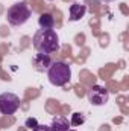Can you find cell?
Instances as JSON below:
<instances>
[{
    "label": "cell",
    "mask_w": 129,
    "mask_h": 131,
    "mask_svg": "<svg viewBox=\"0 0 129 131\" xmlns=\"http://www.w3.org/2000/svg\"><path fill=\"white\" fill-rule=\"evenodd\" d=\"M33 47L38 53L50 55L59 49V38L53 29H40L33 35Z\"/></svg>",
    "instance_id": "6da1fadb"
},
{
    "label": "cell",
    "mask_w": 129,
    "mask_h": 131,
    "mask_svg": "<svg viewBox=\"0 0 129 131\" xmlns=\"http://www.w3.org/2000/svg\"><path fill=\"white\" fill-rule=\"evenodd\" d=\"M47 76H49V81H50L52 85L62 87V85H65L70 81V78H71L70 66L62 63V61H55V63H52L50 67H49Z\"/></svg>",
    "instance_id": "7a4b0ae2"
},
{
    "label": "cell",
    "mask_w": 129,
    "mask_h": 131,
    "mask_svg": "<svg viewBox=\"0 0 129 131\" xmlns=\"http://www.w3.org/2000/svg\"><path fill=\"white\" fill-rule=\"evenodd\" d=\"M31 17V9L28 8V5L24 2H18L15 5H12L9 9H8V14H6V18H8V23L12 25V26H21L24 25Z\"/></svg>",
    "instance_id": "3957f363"
},
{
    "label": "cell",
    "mask_w": 129,
    "mask_h": 131,
    "mask_svg": "<svg viewBox=\"0 0 129 131\" xmlns=\"http://www.w3.org/2000/svg\"><path fill=\"white\" fill-rule=\"evenodd\" d=\"M20 107V98L14 93H2L0 95V113L2 114H14Z\"/></svg>",
    "instance_id": "277c9868"
},
{
    "label": "cell",
    "mask_w": 129,
    "mask_h": 131,
    "mask_svg": "<svg viewBox=\"0 0 129 131\" xmlns=\"http://www.w3.org/2000/svg\"><path fill=\"white\" fill-rule=\"evenodd\" d=\"M108 99H109V92L102 85H93L88 92V101L91 105H96V107L105 105Z\"/></svg>",
    "instance_id": "5b68a950"
},
{
    "label": "cell",
    "mask_w": 129,
    "mask_h": 131,
    "mask_svg": "<svg viewBox=\"0 0 129 131\" xmlns=\"http://www.w3.org/2000/svg\"><path fill=\"white\" fill-rule=\"evenodd\" d=\"M50 64H52L50 55H46V53H36L35 58H33V67H35L36 72H46V70H49Z\"/></svg>",
    "instance_id": "8992f818"
},
{
    "label": "cell",
    "mask_w": 129,
    "mask_h": 131,
    "mask_svg": "<svg viewBox=\"0 0 129 131\" xmlns=\"http://www.w3.org/2000/svg\"><path fill=\"white\" fill-rule=\"evenodd\" d=\"M87 12V6L82 3H73L70 6V20L71 21H78L81 20Z\"/></svg>",
    "instance_id": "52a82bcc"
},
{
    "label": "cell",
    "mask_w": 129,
    "mask_h": 131,
    "mask_svg": "<svg viewBox=\"0 0 129 131\" xmlns=\"http://www.w3.org/2000/svg\"><path fill=\"white\" fill-rule=\"evenodd\" d=\"M50 130L52 131H68L70 130V124H68V121H67L65 117L56 116V117H53V121H52Z\"/></svg>",
    "instance_id": "ba28073f"
},
{
    "label": "cell",
    "mask_w": 129,
    "mask_h": 131,
    "mask_svg": "<svg viewBox=\"0 0 129 131\" xmlns=\"http://www.w3.org/2000/svg\"><path fill=\"white\" fill-rule=\"evenodd\" d=\"M38 25H40L41 29H53V26H55V18H53L52 14L44 12V14L40 15V18H38Z\"/></svg>",
    "instance_id": "9c48e42d"
},
{
    "label": "cell",
    "mask_w": 129,
    "mask_h": 131,
    "mask_svg": "<svg viewBox=\"0 0 129 131\" xmlns=\"http://www.w3.org/2000/svg\"><path fill=\"white\" fill-rule=\"evenodd\" d=\"M85 122V116L82 114V113H73L71 114V125L73 127H79V125H82Z\"/></svg>",
    "instance_id": "30bf717a"
},
{
    "label": "cell",
    "mask_w": 129,
    "mask_h": 131,
    "mask_svg": "<svg viewBox=\"0 0 129 131\" xmlns=\"http://www.w3.org/2000/svg\"><path fill=\"white\" fill-rule=\"evenodd\" d=\"M36 125H38V122H36L35 117H29V119H26V122H24V127H26V128H31V130H33Z\"/></svg>",
    "instance_id": "8fae6325"
},
{
    "label": "cell",
    "mask_w": 129,
    "mask_h": 131,
    "mask_svg": "<svg viewBox=\"0 0 129 131\" xmlns=\"http://www.w3.org/2000/svg\"><path fill=\"white\" fill-rule=\"evenodd\" d=\"M33 131H52L50 130V127H47V125H36L35 128H33Z\"/></svg>",
    "instance_id": "7c38bea8"
},
{
    "label": "cell",
    "mask_w": 129,
    "mask_h": 131,
    "mask_svg": "<svg viewBox=\"0 0 129 131\" xmlns=\"http://www.w3.org/2000/svg\"><path fill=\"white\" fill-rule=\"evenodd\" d=\"M102 2H112V0H102Z\"/></svg>",
    "instance_id": "4fadbf2b"
},
{
    "label": "cell",
    "mask_w": 129,
    "mask_h": 131,
    "mask_svg": "<svg viewBox=\"0 0 129 131\" xmlns=\"http://www.w3.org/2000/svg\"><path fill=\"white\" fill-rule=\"evenodd\" d=\"M68 131H76V130H68Z\"/></svg>",
    "instance_id": "5bb4252c"
}]
</instances>
